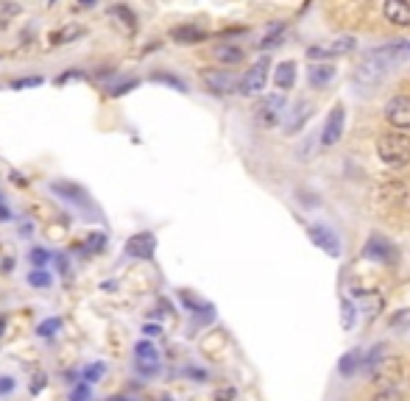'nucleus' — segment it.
Wrapping results in <instances>:
<instances>
[{
    "mask_svg": "<svg viewBox=\"0 0 410 401\" xmlns=\"http://www.w3.org/2000/svg\"><path fill=\"white\" fill-rule=\"evenodd\" d=\"M377 156L388 167H404L410 162V137L407 134H382L377 140Z\"/></svg>",
    "mask_w": 410,
    "mask_h": 401,
    "instance_id": "f257e3e1",
    "label": "nucleus"
},
{
    "mask_svg": "<svg viewBox=\"0 0 410 401\" xmlns=\"http://www.w3.org/2000/svg\"><path fill=\"white\" fill-rule=\"evenodd\" d=\"M268 67H271V59L262 56L260 61H254L248 70L243 73V79H240V95H243V98L260 95V92L265 90V84H268Z\"/></svg>",
    "mask_w": 410,
    "mask_h": 401,
    "instance_id": "f03ea898",
    "label": "nucleus"
},
{
    "mask_svg": "<svg viewBox=\"0 0 410 401\" xmlns=\"http://www.w3.org/2000/svg\"><path fill=\"white\" fill-rule=\"evenodd\" d=\"M134 368L143 376H157L159 373L162 357H159V351H157V346L151 340H140L134 346Z\"/></svg>",
    "mask_w": 410,
    "mask_h": 401,
    "instance_id": "7ed1b4c3",
    "label": "nucleus"
},
{
    "mask_svg": "<svg viewBox=\"0 0 410 401\" xmlns=\"http://www.w3.org/2000/svg\"><path fill=\"white\" fill-rule=\"evenodd\" d=\"M201 81L213 95H232V92H240V79L232 73V70H204L201 73Z\"/></svg>",
    "mask_w": 410,
    "mask_h": 401,
    "instance_id": "20e7f679",
    "label": "nucleus"
},
{
    "mask_svg": "<svg viewBox=\"0 0 410 401\" xmlns=\"http://www.w3.org/2000/svg\"><path fill=\"white\" fill-rule=\"evenodd\" d=\"M355 45H358V39H355V37H338L335 42L307 48V59H310V61H315V59H318V61H324V59H338V56L352 53V50H355Z\"/></svg>",
    "mask_w": 410,
    "mask_h": 401,
    "instance_id": "39448f33",
    "label": "nucleus"
},
{
    "mask_svg": "<svg viewBox=\"0 0 410 401\" xmlns=\"http://www.w3.org/2000/svg\"><path fill=\"white\" fill-rule=\"evenodd\" d=\"M344 128H346V109L344 103H335L326 123H324V131H321V143L329 148V145H338L340 137H344Z\"/></svg>",
    "mask_w": 410,
    "mask_h": 401,
    "instance_id": "423d86ee",
    "label": "nucleus"
},
{
    "mask_svg": "<svg viewBox=\"0 0 410 401\" xmlns=\"http://www.w3.org/2000/svg\"><path fill=\"white\" fill-rule=\"evenodd\" d=\"M282 109H285V92H277V95H265L262 103L257 106V123L262 128H273L282 117Z\"/></svg>",
    "mask_w": 410,
    "mask_h": 401,
    "instance_id": "0eeeda50",
    "label": "nucleus"
},
{
    "mask_svg": "<svg viewBox=\"0 0 410 401\" xmlns=\"http://www.w3.org/2000/svg\"><path fill=\"white\" fill-rule=\"evenodd\" d=\"M363 259H371V262L385 265V262H393V259H396V248H393V243L385 240L382 234H371L369 243L363 245Z\"/></svg>",
    "mask_w": 410,
    "mask_h": 401,
    "instance_id": "6e6552de",
    "label": "nucleus"
},
{
    "mask_svg": "<svg viewBox=\"0 0 410 401\" xmlns=\"http://www.w3.org/2000/svg\"><path fill=\"white\" fill-rule=\"evenodd\" d=\"M385 120L393 128H410V95H393L385 103Z\"/></svg>",
    "mask_w": 410,
    "mask_h": 401,
    "instance_id": "1a4fd4ad",
    "label": "nucleus"
},
{
    "mask_svg": "<svg viewBox=\"0 0 410 401\" xmlns=\"http://www.w3.org/2000/svg\"><path fill=\"white\" fill-rule=\"evenodd\" d=\"M50 192L59 195L61 200H70V204H76V207H81V209L90 207V195H87V189L79 187L76 181H64V178L59 181V178H56V181H50Z\"/></svg>",
    "mask_w": 410,
    "mask_h": 401,
    "instance_id": "9d476101",
    "label": "nucleus"
},
{
    "mask_svg": "<svg viewBox=\"0 0 410 401\" xmlns=\"http://www.w3.org/2000/svg\"><path fill=\"white\" fill-rule=\"evenodd\" d=\"M154 251H157V237L151 232L131 234L126 240V254L134 259H154Z\"/></svg>",
    "mask_w": 410,
    "mask_h": 401,
    "instance_id": "9b49d317",
    "label": "nucleus"
},
{
    "mask_svg": "<svg viewBox=\"0 0 410 401\" xmlns=\"http://www.w3.org/2000/svg\"><path fill=\"white\" fill-rule=\"evenodd\" d=\"M307 237L313 240V245H318L324 254H329L332 259H338L340 256V240H338V234L332 232V229H326V226H310L307 229Z\"/></svg>",
    "mask_w": 410,
    "mask_h": 401,
    "instance_id": "f8f14e48",
    "label": "nucleus"
},
{
    "mask_svg": "<svg viewBox=\"0 0 410 401\" xmlns=\"http://www.w3.org/2000/svg\"><path fill=\"white\" fill-rule=\"evenodd\" d=\"M382 14L393 25H410V3H404V0H388L382 6Z\"/></svg>",
    "mask_w": 410,
    "mask_h": 401,
    "instance_id": "ddd939ff",
    "label": "nucleus"
},
{
    "mask_svg": "<svg viewBox=\"0 0 410 401\" xmlns=\"http://www.w3.org/2000/svg\"><path fill=\"white\" fill-rule=\"evenodd\" d=\"M79 37H84V25H79V23H70V25H61V28H56V31L48 37V45H50V48H59V45H70V42H76Z\"/></svg>",
    "mask_w": 410,
    "mask_h": 401,
    "instance_id": "4468645a",
    "label": "nucleus"
},
{
    "mask_svg": "<svg viewBox=\"0 0 410 401\" xmlns=\"http://www.w3.org/2000/svg\"><path fill=\"white\" fill-rule=\"evenodd\" d=\"M273 84H277L282 92L296 87V61H280L277 67H273Z\"/></svg>",
    "mask_w": 410,
    "mask_h": 401,
    "instance_id": "2eb2a0df",
    "label": "nucleus"
},
{
    "mask_svg": "<svg viewBox=\"0 0 410 401\" xmlns=\"http://www.w3.org/2000/svg\"><path fill=\"white\" fill-rule=\"evenodd\" d=\"M106 14H109L112 20H117V25H120L126 34H134V31H137V14H134L128 6H123V3L109 6V9H106Z\"/></svg>",
    "mask_w": 410,
    "mask_h": 401,
    "instance_id": "dca6fc26",
    "label": "nucleus"
},
{
    "mask_svg": "<svg viewBox=\"0 0 410 401\" xmlns=\"http://www.w3.org/2000/svg\"><path fill=\"white\" fill-rule=\"evenodd\" d=\"M374 379L382 384V390H385V384L391 387L393 382H399V379H402V362H399V360H385V362L374 371Z\"/></svg>",
    "mask_w": 410,
    "mask_h": 401,
    "instance_id": "f3484780",
    "label": "nucleus"
},
{
    "mask_svg": "<svg viewBox=\"0 0 410 401\" xmlns=\"http://www.w3.org/2000/svg\"><path fill=\"white\" fill-rule=\"evenodd\" d=\"M170 39L179 42V45H195L201 39H207V31L198 28V25H179L170 31Z\"/></svg>",
    "mask_w": 410,
    "mask_h": 401,
    "instance_id": "a211bd4d",
    "label": "nucleus"
},
{
    "mask_svg": "<svg viewBox=\"0 0 410 401\" xmlns=\"http://www.w3.org/2000/svg\"><path fill=\"white\" fill-rule=\"evenodd\" d=\"M307 79H310V87H326L332 79H335V67L332 64H313L307 70Z\"/></svg>",
    "mask_w": 410,
    "mask_h": 401,
    "instance_id": "6ab92c4d",
    "label": "nucleus"
},
{
    "mask_svg": "<svg viewBox=\"0 0 410 401\" xmlns=\"http://www.w3.org/2000/svg\"><path fill=\"white\" fill-rule=\"evenodd\" d=\"M213 56H215L221 64H226V67H232V64H240V61L246 59L243 48H237V45H215Z\"/></svg>",
    "mask_w": 410,
    "mask_h": 401,
    "instance_id": "aec40b11",
    "label": "nucleus"
},
{
    "mask_svg": "<svg viewBox=\"0 0 410 401\" xmlns=\"http://www.w3.org/2000/svg\"><path fill=\"white\" fill-rule=\"evenodd\" d=\"M358 368H363V357H360V351H358V349L346 351L344 357L338 360V371H340V376H355V373H358Z\"/></svg>",
    "mask_w": 410,
    "mask_h": 401,
    "instance_id": "412c9836",
    "label": "nucleus"
},
{
    "mask_svg": "<svg viewBox=\"0 0 410 401\" xmlns=\"http://www.w3.org/2000/svg\"><path fill=\"white\" fill-rule=\"evenodd\" d=\"M23 14V6L20 3H9V0H0V31L9 28L12 20H17Z\"/></svg>",
    "mask_w": 410,
    "mask_h": 401,
    "instance_id": "4be33fe9",
    "label": "nucleus"
},
{
    "mask_svg": "<svg viewBox=\"0 0 410 401\" xmlns=\"http://www.w3.org/2000/svg\"><path fill=\"white\" fill-rule=\"evenodd\" d=\"M382 354H385V346H382V343H377V346H374L366 357H363V368H366V371H377V368L385 362V357H382Z\"/></svg>",
    "mask_w": 410,
    "mask_h": 401,
    "instance_id": "5701e85b",
    "label": "nucleus"
},
{
    "mask_svg": "<svg viewBox=\"0 0 410 401\" xmlns=\"http://www.w3.org/2000/svg\"><path fill=\"white\" fill-rule=\"evenodd\" d=\"M355 318H358V309H355V304L349 301V298H344L340 301V326H344L346 331L355 326Z\"/></svg>",
    "mask_w": 410,
    "mask_h": 401,
    "instance_id": "b1692460",
    "label": "nucleus"
},
{
    "mask_svg": "<svg viewBox=\"0 0 410 401\" xmlns=\"http://www.w3.org/2000/svg\"><path fill=\"white\" fill-rule=\"evenodd\" d=\"M104 373H106V365H104V362H90V365H84V371H81V382L95 384V382H101Z\"/></svg>",
    "mask_w": 410,
    "mask_h": 401,
    "instance_id": "393cba45",
    "label": "nucleus"
},
{
    "mask_svg": "<svg viewBox=\"0 0 410 401\" xmlns=\"http://www.w3.org/2000/svg\"><path fill=\"white\" fill-rule=\"evenodd\" d=\"M285 28H288V23H282V20H280L277 25H268V31H265V37L260 39V48L265 50V48H271V45H277V39L282 37V31H285Z\"/></svg>",
    "mask_w": 410,
    "mask_h": 401,
    "instance_id": "a878e982",
    "label": "nucleus"
},
{
    "mask_svg": "<svg viewBox=\"0 0 410 401\" xmlns=\"http://www.w3.org/2000/svg\"><path fill=\"white\" fill-rule=\"evenodd\" d=\"M28 285L37 287V290H48V287L53 285V276H50L48 271H31V274H28Z\"/></svg>",
    "mask_w": 410,
    "mask_h": 401,
    "instance_id": "bb28decb",
    "label": "nucleus"
},
{
    "mask_svg": "<svg viewBox=\"0 0 410 401\" xmlns=\"http://www.w3.org/2000/svg\"><path fill=\"white\" fill-rule=\"evenodd\" d=\"M61 329V318H48V320H42L39 326H37V334H39V338H53V334Z\"/></svg>",
    "mask_w": 410,
    "mask_h": 401,
    "instance_id": "cd10ccee",
    "label": "nucleus"
},
{
    "mask_svg": "<svg viewBox=\"0 0 410 401\" xmlns=\"http://www.w3.org/2000/svg\"><path fill=\"white\" fill-rule=\"evenodd\" d=\"M28 259H31V265H34V271H45V265H48V259H50V254L45 251V248H31V254H28Z\"/></svg>",
    "mask_w": 410,
    "mask_h": 401,
    "instance_id": "c85d7f7f",
    "label": "nucleus"
},
{
    "mask_svg": "<svg viewBox=\"0 0 410 401\" xmlns=\"http://www.w3.org/2000/svg\"><path fill=\"white\" fill-rule=\"evenodd\" d=\"M90 398H92V384H87V382H79L70 390V401H90Z\"/></svg>",
    "mask_w": 410,
    "mask_h": 401,
    "instance_id": "c756f323",
    "label": "nucleus"
},
{
    "mask_svg": "<svg viewBox=\"0 0 410 401\" xmlns=\"http://www.w3.org/2000/svg\"><path fill=\"white\" fill-rule=\"evenodd\" d=\"M371 401H404V395L399 390H393V387H385V390H377L371 395Z\"/></svg>",
    "mask_w": 410,
    "mask_h": 401,
    "instance_id": "7c9ffc66",
    "label": "nucleus"
},
{
    "mask_svg": "<svg viewBox=\"0 0 410 401\" xmlns=\"http://www.w3.org/2000/svg\"><path fill=\"white\" fill-rule=\"evenodd\" d=\"M42 84V76H28V79H14L12 81V90H28V87H39Z\"/></svg>",
    "mask_w": 410,
    "mask_h": 401,
    "instance_id": "2f4dec72",
    "label": "nucleus"
},
{
    "mask_svg": "<svg viewBox=\"0 0 410 401\" xmlns=\"http://www.w3.org/2000/svg\"><path fill=\"white\" fill-rule=\"evenodd\" d=\"M87 245H90V251H92V254H98V251L106 245V234H104V232L90 234V237H87Z\"/></svg>",
    "mask_w": 410,
    "mask_h": 401,
    "instance_id": "473e14b6",
    "label": "nucleus"
},
{
    "mask_svg": "<svg viewBox=\"0 0 410 401\" xmlns=\"http://www.w3.org/2000/svg\"><path fill=\"white\" fill-rule=\"evenodd\" d=\"M154 81H165V84L176 87L179 92H187V84H184V81H179L176 76H165V73H157V76H154Z\"/></svg>",
    "mask_w": 410,
    "mask_h": 401,
    "instance_id": "72a5a7b5",
    "label": "nucleus"
},
{
    "mask_svg": "<svg viewBox=\"0 0 410 401\" xmlns=\"http://www.w3.org/2000/svg\"><path fill=\"white\" fill-rule=\"evenodd\" d=\"M14 384H17V382H14L12 376H0V395H9V393L14 390Z\"/></svg>",
    "mask_w": 410,
    "mask_h": 401,
    "instance_id": "f704fd0d",
    "label": "nucleus"
},
{
    "mask_svg": "<svg viewBox=\"0 0 410 401\" xmlns=\"http://www.w3.org/2000/svg\"><path fill=\"white\" fill-rule=\"evenodd\" d=\"M137 84H140V81H128V84H120L117 90H112V95H115V98H117V95H126V92H131Z\"/></svg>",
    "mask_w": 410,
    "mask_h": 401,
    "instance_id": "c9c22d12",
    "label": "nucleus"
},
{
    "mask_svg": "<svg viewBox=\"0 0 410 401\" xmlns=\"http://www.w3.org/2000/svg\"><path fill=\"white\" fill-rule=\"evenodd\" d=\"M143 334H148V338H159L162 329H159L157 323H146V326H143Z\"/></svg>",
    "mask_w": 410,
    "mask_h": 401,
    "instance_id": "e433bc0d",
    "label": "nucleus"
},
{
    "mask_svg": "<svg viewBox=\"0 0 410 401\" xmlns=\"http://www.w3.org/2000/svg\"><path fill=\"white\" fill-rule=\"evenodd\" d=\"M232 398H235V390L232 387H224V390L215 393V401H232Z\"/></svg>",
    "mask_w": 410,
    "mask_h": 401,
    "instance_id": "4c0bfd02",
    "label": "nucleus"
},
{
    "mask_svg": "<svg viewBox=\"0 0 410 401\" xmlns=\"http://www.w3.org/2000/svg\"><path fill=\"white\" fill-rule=\"evenodd\" d=\"M42 387H45V376H42V373H39V376H34V384H31V393H34V395H37V393H39V390H42Z\"/></svg>",
    "mask_w": 410,
    "mask_h": 401,
    "instance_id": "58836bf2",
    "label": "nucleus"
},
{
    "mask_svg": "<svg viewBox=\"0 0 410 401\" xmlns=\"http://www.w3.org/2000/svg\"><path fill=\"white\" fill-rule=\"evenodd\" d=\"M187 373H190L195 382H207V373H204V371H198V368H187Z\"/></svg>",
    "mask_w": 410,
    "mask_h": 401,
    "instance_id": "ea45409f",
    "label": "nucleus"
},
{
    "mask_svg": "<svg viewBox=\"0 0 410 401\" xmlns=\"http://www.w3.org/2000/svg\"><path fill=\"white\" fill-rule=\"evenodd\" d=\"M6 218H9V212H6L3 207H0V220H6Z\"/></svg>",
    "mask_w": 410,
    "mask_h": 401,
    "instance_id": "a19ab883",
    "label": "nucleus"
},
{
    "mask_svg": "<svg viewBox=\"0 0 410 401\" xmlns=\"http://www.w3.org/2000/svg\"><path fill=\"white\" fill-rule=\"evenodd\" d=\"M120 401H134V398H120Z\"/></svg>",
    "mask_w": 410,
    "mask_h": 401,
    "instance_id": "79ce46f5",
    "label": "nucleus"
},
{
    "mask_svg": "<svg viewBox=\"0 0 410 401\" xmlns=\"http://www.w3.org/2000/svg\"><path fill=\"white\" fill-rule=\"evenodd\" d=\"M162 401H170V398H162Z\"/></svg>",
    "mask_w": 410,
    "mask_h": 401,
    "instance_id": "37998d69",
    "label": "nucleus"
},
{
    "mask_svg": "<svg viewBox=\"0 0 410 401\" xmlns=\"http://www.w3.org/2000/svg\"><path fill=\"white\" fill-rule=\"evenodd\" d=\"M115 401H120V398H115Z\"/></svg>",
    "mask_w": 410,
    "mask_h": 401,
    "instance_id": "c03bdc74",
    "label": "nucleus"
}]
</instances>
